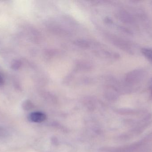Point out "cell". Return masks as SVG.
I'll return each mask as SVG.
<instances>
[{
  "label": "cell",
  "instance_id": "obj_5",
  "mask_svg": "<svg viewBox=\"0 0 152 152\" xmlns=\"http://www.w3.org/2000/svg\"><path fill=\"white\" fill-rule=\"evenodd\" d=\"M76 45L80 47H86L89 46L88 43L85 40H77L76 41Z\"/></svg>",
  "mask_w": 152,
  "mask_h": 152
},
{
  "label": "cell",
  "instance_id": "obj_1",
  "mask_svg": "<svg viewBox=\"0 0 152 152\" xmlns=\"http://www.w3.org/2000/svg\"><path fill=\"white\" fill-rule=\"evenodd\" d=\"M145 76L144 71L137 69L129 72L126 76V81L129 84H137L140 82Z\"/></svg>",
  "mask_w": 152,
  "mask_h": 152
},
{
  "label": "cell",
  "instance_id": "obj_7",
  "mask_svg": "<svg viewBox=\"0 0 152 152\" xmlns=\"http://www.w3.org/2000/svg\"><path fill=\"white\" fill-rule=\"evenodd\" d=\"M7 136V132L3 128L0 127V138H4Z\"/></svg>",
  "mask_w": 152,
  "mask_h": 152
},
{
  "label": "cell",
  "instance_id": "obj_4",
  "mask_svg": "<svg viewBox=\"0 0 152 152\" xmlns=\"http://www.w3.org/2000/svg\"><path fill=\"white\" fill-rule=\"evenodd\" d=\"M33 105L32 102L30 101H25L22 104V107L23 109L26 110H28L31 109L33 107Z\"/></svg>",
  "mask_w": 152,
  "mask_h": 152
},
{
  "label": "cell",
  "instance_id": "obj_8",
  "mask_svg": "<svg viewBox=\"0 0 152 152\" xmlns=\"http://www.w3.org/2000/svg\"><path fill=\"white\" fill-rule=\"evenodd\" d=\"M149 89H150V93L152 97V78L151 79L149 82Z\"/></svg>",
  "mask_w": 152,
  "mask_h": 152
},
{
  "label": "cell",
  "instance_id": "obj_2",
  "mask_svg": "<svg viewBox=\"0 0 152 152\" xmlns=\"http://www.w3.org/2000/svg\"><path fill=\"white\" fill-rule=\"evenodd\" d=\"M28 120L31 122L34 123H41L46 118V116L44 113L40 112H35L30 113L28 115Z\"/></svg>",
  "mask_w": 152,
  "mask_h": 152
},
{
  "label": "cell",
  "instance_id": "obj_9",
  "mask_svg": "<svg viewBox=\"0 0 152 152\" xmlns=\"http://www.w3.org/2000/svg\"><path fill=\"white\" fill-rule=\"evenodd\" d=\"M4 83V81L3 77L0 73V86H2L3 85Z\"/></svg>",
  "mask_w": 152,
  "mask_h": 152
},
{
  "label": "cell",
  "instance_id": "obj_3",
  "mask_svg": "<svg viewBox=\"0 0 152 152\" xmlns=\"http://www.w3.org/2000/svg\"><path fill=\"white\" fill-rule=\"evenodd\" d=\"M141 52L147 59L152 62V48L144 47L142 48Z\"/></svg>",
  "mask_w": 152,
  "mask_h": 152
},
{
  "label": "cell",
  "instance_id": "obj_6",
  "mask_svg": "<svg viewBox=\"0 0 152 152\" xmlns=\"http://www.w3.org/2000/svg\"><path fill=\"white\" fill-rule=\"evenodd\" d=\"M20 66H21V62L19 61H16L12 63V68L14 69L17 70L19 68Z\"/></svg>",
  "mask_w": 152,
  "mask_h": 152
}]
</instances>
